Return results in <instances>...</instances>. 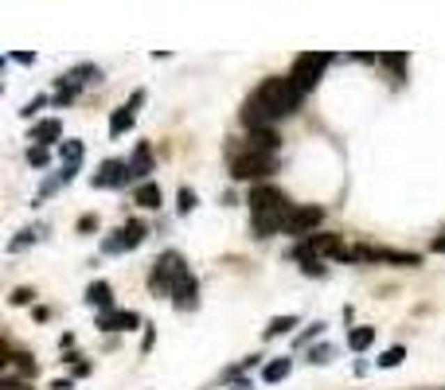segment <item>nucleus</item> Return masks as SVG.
<instances>
[{
    "instance_id": "f257e3e1",
    "label": "nucleus",
    "mask_w": 445,
    "mask_h": 390,
    "mask_svg": "<svg viewBox=\"0 0 445 390\" xmlns=\"http://www.w3.org/2000/svg\"><path fill=\"white\" fill-rule=\"evenodd\" d=\"M301 98H305V94L297 90V82L289 75L266 78V82L247 98V106H242V125H250V133H254V129H270L277 117L297 114Z\"/></svg>"
},
{
    "instance_id": "f03ea898",
    "label": "nucleus",
    "mask_w": 445,
    "mask_h": 390,
    "mask_svg": "<svg viewBox=\"0 0 445 390\" xmlns=\"http://www.w3.org/2000/svg\"><path fill=\"white\" fill-rule=\"evenodd\" d=\"M188 273V265H184V258H180L176 250H164L157 258V270L148 273V289L157 292V297H172V289H176V281Z\"/></svg>"
},
{
    "instance_id": "7ed1b4c3",
    "label": "nucleus",
    "mask_w": 445,
    "mask_h": 390,
    "mask_svg": "<svg viewBox=\"0 0 445 390\" xmlns=\"http://www.w3.org/2000/svg\"><path fill=\"white\" fill-rule=\"evenodd\" d=\"M332 63V55H325V51H309V55H297L293 70H289V78L297 82V90L301 94H309V90L320 82V75H325V67Z\"/></svg>"
},
{
    "instance_id": "20e7f679",
    "label": "nucleus",
    "mask_w": 445,
    "mask_h": 390,
    "mask_svg": "<svg viewBox=\"0 0 445 390\" xmlns=\"http://www.w3.org/2000/svg\"><path fill=\"white\" fill-rule=\"evenodd\" d=\"M274 172V156L270 153H242L231 160V176L235 180H266Z\"/></svg>"
},
{
    "instance_id": "39448f33",
    "label": "nucleus",
    "mask_w": 445,
    "mask_h": 390,
    "mask_svg": "<svg viewBox=\"0 0 445 390\" xmlns=\"http://www.w3.org/2000/svg\"><path fill=\"white\" fill-rule=\"evenodd\" d=\"M344 250V246H340V234H313V238H305V242L297 246V262L305 265V262H317V258H336V254Z\"/></svg>"
},
{
    "instance_id": "423d86ee",
    "label": "nucleus",
    "mask_w": 445,
    "mask_h": 390,
    "mask_svg": "<svg viewBox=\"0 0 445 390\" xmlns=\"http://www.w3.org/2000/svg\"><path fill=\"white\" fill-rule=\"evenodd\" d=\"M320 219H325V211L320 207H293V214H289L286 223V234H293V238H313V231L320 226Z\"/></svg>"
},
{
    "instance_id": "0eeeda50",
    "label": "nucleus",
    "mask_w": 445,
    "mask_h": 390,
    "mask_svg": "<svg viewBox=\"0 0 445 390\" xmlns=\"http://www.w3.org/2000/svg\"><path fill=\"white\" fill-rule=\"evenodd\" d=\"M145 223H129V226H121V231H114V238H106L102 242V250L106 254H125V250H137L141 242H145Z\"/></svg>"
},
{
    "instance_id": "6e6552de",
    "label": "nucleus",
    "mask_w": 445,
    "mask_h": 390,
    "mask_svg": "<svg viewBox=\"0 0 445 390\" xmlns=\"http://www.w3.org/2000/svg\"><path fill=\"white\" fill-rule=\"evenodd\" d=\"M250 214H262V211H274V207H286L289 199L277 187H270V184H262V187H250Z\"/></svg>"
},
{
    "instance_id": "1a4fd4ad",
    "label": "nucleus",
    "mask_w": 445,
    "mask_h": 390,
    "mask_svg": "<svg viewBox=\"0 0 445 390\" xmlns=\"http://www.w3.org/2000/svg\"><path fill=\"white\" fill-rule=\"evenodd\" d=\"M141 102H145V90H137V94L129 98V106H121L118 114L109 117V136H114V141H118L121 133H129V129H133V117H137V106Z\"/></svg>"
},
{
    "instance_id": "9d476101",
    "label": "nucleus",
    "mask_w": 445,
    "mask_h": 390,
    "mask_svg": "<svg viewBox=\"0 0 445 390\" xmlns=\"http://www.w3.org/2000/svg\"><path fill=\"white\" fill-rule=\"evenodd\" d=\"M125 180H129V160H106L90 184L94 187H121Z\"/></svg>"
},
{
    "instance_id": "9b49d317",
    "label": "nucleus",
    "mask_w": 445,
    "mask_h": 390,
    "mask_svg": "<svg viewBox=\"0 0 445 390\" xmlns=\"http://www.w3.org/2000/svg\"><path fill=\"white\" fill-rule=\"evenodd\" d=\"M196 292H199L196 277L184 273V277L176 281V289H172V304H176V309H196Z\"/></svg>"
},
{
    "instance_id": "f8f14e48",
    "label": "nucleus",
    "mask_w": 445,
    "mask_h": 390,
    "mask_svg": "<svg viewBox=\"0 0 445 390\" xmlns=\"http://www.w3.org/2000/svg\"><path fill=\"white\" fill-rule=\"evenodd\" d=\"M148 172H153V148H148L145 141H141L137 153L129 156V180H145ZM145 184H148V180H145Z\"/></svg>"
},
{
    "instance_id": "ddd939ff",
    "label": "nucleus",
    "mask_w": 445,
    "mask_h": 390,
    "mask_svg": "<svg viewBox=\"0 0 445 390\" xmlns=\"http://www.w3.org/2000/svg\"><path fill=\"white\" fill-rule=\"evenodd\" d=\"M141 324V316L137 312H106L98 320V328H106V332H133Z\"/></svg>"
},
{
    "instance_id": "4468645a",
    "label": "nucleus",
    "mask_w": 445,
    "mask_h": 390,
    "mask_svg": "<svg viewBox=\"0 0 445 390\" xmlns=\"http://www.w3.org/2000/svg\"><path fill=\"white\" fill-rule=\"evenodd\" d=\"M277 148H281V141H277L274 129H254L250 141H247V153H270V156H274Z\"/></svg>"
},
{
    "instance_id": "2eb2a0df",
    "label": "nucleus",
    "mask_w": 445,
    "mask_h": 390,
    "mask_svg": "<svg viewBox=\"0 0 445 390\" xmlns=\"http://www.w3.org/2000/svg\"><path fill=\"white\" fill-rule=\"evenodd\" d=\"M59 136H63V121H55V117H47V121H40V125L31 129V141H40L43 148L55 145ZM59 145H63V141H59Z\"/></svg>"
},
{
    "instance_id": "dca6fc26",
    "label": "nucleus",
    "mask_w": 445,
    "mask_h": 390,
    "mask_svg": "<svg viewBox=\"0 0 445 390\" xmlns=\"http://www.w3.org/2000/svg\"><path fill=\"white\" fill-rule=\"evenodd\" d=\"M133 203L157 211V207H160V184H153V180H148V184H137V187H133Z\"/></svg>"
},
{
    "instance_id": "f3484780",
    "label": "nucleus",
    "mask_w": 445,
    "mask_h": 390,
    "mask_svg": "<svg viewBox=\"0 0 445 390\" xmlns=\"http://www.w3.org/2000/svg\"><path fill=\"white\" fill-rule=\"evenodd\" d=\"M59 160H63V168H75V172H79V164H82V141H63V145H59Z\"/></svg>"
},
{
    "instance_id": "a211bd4d",
    "label": "nucleus",
    "mask_w": 445,
    "mask_h": 390,
    "mask_svg": "<svg viewBox=\"0 0 445 390\" xmlns=\"http://www.w3.org/2000/svg\"><path fill=\"white\" fill-rule=\"evenodd\" d=\"M289 370H293V359H274V363H266V370H262V379L266 382H281V379H289Z\"/></svg>"
},
{
    "instance_id": "6ab92c4d",
    "label": "nucleus",
    "mask_w": 445,
    "mask_h": 390,
    "mask_svg": "<svg viewBox=\"0 0 445 390\" xmlns=\"http://www.w3.org/2000/svg\"><path fill=\"white\" fill-rule=\"evenodd\" d=\"M86 301L98 304V309H109V304H114V289H109L106 281H94V285L86 289Z\"/></svg>"
},
{
    "instance_id": "aec40b11",
    "label": "nucleus",
    "mask_w": 445,
    "mask_h": 390,
    "mask_svg": "<svg viewBox=\"0 0 445 390\" xmlns=\"http://www.w3.org/2000/svg\"><path fill=\"white\" fill-rule=\"evenodd\" d=\"M375 343V328H352L348 332V348L352 351H367Z\"/></svg>"
},
{
    "instance_id": "412c9836",
    "label": "nucleus",
    "mask_w": 445,
    "mask_h": 390,
    "mask_svg": "<svg viewBox=\"0 0 445 390\" xmlns=\"http://www.w3.org/2000/svg\"><path fill=\"white\" fill-rule=\"evenodd\" d=\"M67 78H70V82H75V86L82 90L86 82H98V78H102V70H98V67H90V63H82V67H75Z\"/></svg>"
},
{
    "instance_id": "4be33fe9",
    "label": "nucleus",
    "mask_w": 445,
    "mask_h": 390,
    "mask_svg": "<svg viewBox=\"0 0 445 390\" xmlns=\"http://www.w3.org/2000/svg\"><path fill=\"white\" fill-rule=\"evenodd\" d=\"M40 238H43V226H31V231H20V238H12V242H8V250H12V254H20L28 242L36 246Z\"/></svg>"
},
{
    "instance_id": "5701e85b",
    "label": "nucleus",
    "mask_w": 445,
    "mask_h": 390,
    "mask_svg": "<svg viewBox=\"0 0 445 390\" xmlns=\"http://www.w3.org/2000/svg\"><path fill=\"white\" fill-rule=\"evenodd\" d=\"M289 328H297V316H274L266 328V340H277V336H286Z\"/></svg>"
},
{
    "instance_id": "b1692460",
    "label": "nucleus",
    "mask_w": 445,
    "mask_h": 390,
    "mask_svg": "<svg viewBox=\"0 0 445 390\" xmlns=\"http://www.w3.org/2000/svg\"><path fill=\"white\" fill-rule=\"evenodd\" d=\"M403 359H406V348H391V351L379 355V367H398Z\"/></svg>"
},
{
    "instance_id": "393cba45",
    "label": "nucleus",
    "mask_w": 445,
    "mask_h": 390,
    "mask_svg": "<svg viewBox=\"0 0 445 390\" xmlns=\"http://www.w3.org/2000/svg\"><path fill=\"white\" fill-rule=\"evenodd\" d=\"M180 214H192L196 211V192H192V187H180Z\"/></svg>"
},
{
    "instance_id": "a878e982",
    "label": "nucleus",
    "mask_w": 445,
    "mask_h": 390,
    "mask_svg": "<svg viewBox=\"0 0 445 390\" xmlns=\"http://www.w3.org/2000/svg\"><path fill=\"white\" fill-rule=\"evenodd\" d=\"M28 160H31V164H36V168H43V164H47V148H43V145L28 148Z\"/></svg>"
},
{
    "instance_id": "bb28decb",
    "label": "nucleus",
    "mask_w": 445,
    "mask_h": 390,
    "mask_svg": "<svg viewBox=\"0 0 445 390\" xmlns=\"http://www.w3.org/2000/svg\"><path fill=\"white\" fill-rule=\"evenodd\" d=\"M332 359V348H313L309 351V363H328Z\"/></svg>"
},
{
    "instance_id": "cd10ccee",
    "label": "nucleus",
    "mask_w": 445,
    "mask_h": 390,
    "mask_svg": "<svg viewBox=\"0 0 445 390\" xmlns=\"http://www.w3.org/2000/svg\"><path fill=\"white\" fill-rule=\"evenodd\" d=\"M79 231H98V214H82V219H79Z\"/></svg>"
},
{
    "instance_id": "c85d7f7f",
    "label": "nucleus",
    "mask_w": 445,
    "mask_h": 390,
    "mask_svg": "<svg viewBox=\"0 0 445 390\" xmlns=\"http://www.w3.org/2000/svg\"><path fill=\"white\" fill-rule=\"evenodd\" d=\"M31 297H36L31 289H16V292H12V304H28Z\"/></svg>"
},
{
    "instance_id": "c756f323",
    "label": "nucleus",
    "mask_w": 445,
    "mask_h": 390,
    "mask_svg": "<svg viewBox=\"0 0 445 390\" xmlns=\"http://www.w3.org/2000/svg\"><path fill=\"white\" fill-rule=\"evenodd\" d=\"M301 270H305L309 277H325V265H320V262H305Z\"/></svg>"
},
{
    "instance_id": "7c9ffc66",
    "label": "nucleus",
    "mask_w": 445,
    "mask_h": 390,
    "mask_svg": "<svg viewBox=\"0 0 445 390\" xmlns=\"http://www.w3.org/2000/svg\"><path fill=\"white\" fill-rule=\"evenodd\" d=\"M43 102H47V98H36V102H28V106H24V117H31V114H36V109L43 106Z\"/></svg>"
},
{
    "instance_id": "2f4dec72",
    "label": "nucleus",
    "mask_w": 445,
    "mask_h": 390,
    "mask_svg": "<svg viewBox=\"0 0 445 390\" xmlns=\"http://www.w3.org/2000/svg\"><path fill=\"white\" fill-rule=\"evenodd\" d=\"M16 58V63H24V67H31V63H36V55H28V51H20V55H12Z\"/></svg>"
},
{
    "instance_id": "473e14b6",
    "label": "nucleus",
    "mask_w": 445,
    "mask_h": 390,
    "mask_svg": "<svg viewBox=\"0 0 445 390\" xmlns=\"http://www.w3.org/2000/svg\"><path fill=\"white\" fill-rule=\"evenodd\" d=\"M434 254H445V234H437V238H434Z\"/></svg>"
},
{
    "instance_id": "72a5a7b5",
    "label": "nucleus",
    "mask_w": 445,
    "mask_h": 390,
    "mask_svg": "<svg viewBox=\"0 0 445 390\" xmlns=\"http://www.w3.org/2000/svg\"><path fill=\"white\" fill-rule=\"evenodd\" d=\"M0 390H28L24 382H0Z\"/></svg>"
},
{
    "instance_id": "f704fd0d",
    "label": "nucleus",
    "mask_w": 445,
    "mask_h": 390,
    "mask_svg": "<svg viewBox=\"0 0 445 390\" xmlns=\"http://www.w3.org/2000/svg\"><path fill=\"white\" fill-rule=\"evenodd\" d=\"M231 390H254V382H247V379H238V382H235V387H231Z\"/></svg>"
}]
</instances>
